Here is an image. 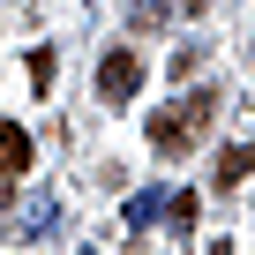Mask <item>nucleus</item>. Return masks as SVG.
<instances>
[{"label": "nucleus", "mask_w": 255, "mask_h": 255, "mask_svg": "<svg viewBox=\"0 0 255 255\" xmlns=\"http://www.w3.org/2000/svg\"><path fill=\"white\" fill-rule=\"evenodd\" d=\"M0 233H15V180L0 173Z\"/></svg>", "instance_id": "obj_10"}, {"label": "nucleus", "mask_w": 255, "mask_h": 255, "mask_svg": "<svg viewBox=\"0 0 255 255\" xmlns=\"http://www.w3.org/2000/svg\"><path fill=\"white\" fill-rule=\"evenodd\" d=\"M53 225H60V203H53V195H38V203H30V218H23L15 233H23V240H45Z\"/></svg>", "instance_id": "obj_7"}, {"label": "nucleus", "mask_w": 255, "mask_h": 255, "mask_svg": "<svg viewBox=\"0 0 255 255\" xmlns=\"http://www.w3.org/2000/svg\"><path fill=\"white\" fill-rule=\"evenodd\" d=\"M203 255H233V240H210V248H203Z\"/></svg>", "instance_id": "obj_12"}, {"label": "nucleus", "mask_w": 255, "mask_h": 255, "mask_svg": "<svg viewBox=\"0 0 255 255\" xmlns=\"http://www.w3.org/2000/svg\"><path fill=\"white\" fill-rule=\"evenodd\" d=\"M158 23H165V0H128V30H143V38H150Z\"/></svg>", "instance_id": "obj_8"}, {"label": "nucleus", "mask_w": 255, "mask_h": 255, "mask_svg": "<svg viewBox=\"0 0 255 255\" xmlns=\"http://www.w3.org/2000/svg\"><path fill=\"white\" fill-rule=\"evenodd\" d=\"M23 165H30V135H23V128H15V120H0V173H8V180H15Z\"/></svg>", "instance_id": "obj_5"}, {"label": "nucleus", "mask_w": 255, "mask_h": 255, "mask_svg": "<svg viewBox=\"0 0 255 255\" xmlns=\"http://www.w3.org/2000/svg\"><path fill=\"white\" fill-rule=\"evenodd\" d=\"M180 8H188V15H203V8H210V0H180Z\"/></svg>", "instance_id": "obj_13"}, {"label": "nucleus", "mask_w": 255, "mask_h": 255, "mask_svg": "<svg viewBox=\"0 0 255 255\" xmlns=\"http://www.w3.org/2000/svg\"><path fill=\"white\" fill-rule=\"evenodd\" d=\"M195 68H203V45H180V53H173V83H180V75H195Z\"/></svg>", "instance_id": "obj_11"}, {"label": "nucleus", "mask_w": 255, "mask_h": 255, "mask_svg": "<svg viewBox=\"0 0 255 255\" xmlns=\"http://www.w3.org/2000/svg\"><path fill=\"white\" fill-rule=\"evenodd\" d=\"M218 105H225V90H188L180 105H165V113H150V150L158 158H188L195 143H203V128L218 120Z\"/></svg>", "instance_id": "obj_1"}, {"label": "nucleus", "mask_w": 255, "mask_h": 255, "mask_svg": "<svg viewBox=\"0 0 255 255\" xmlns=\"http://www.w3.org/2000/svg\"><path fill=\"white\" fill-rule=\"evenodd\" d=\"M248 173H255V143H233V150L218 158V173H210V188H225V195H233V188H240Z\"/></svg>", "instance_id": "obj_3"}, {"label": "nucleus", "mask_w": 255, "mask_h": 255, "mask_svg": "<svg viewBox=\"0 0 255 255\" xmlns=\"http://www.w3.org/2000/svg\"><path fill=\"white\" fill-rule=\"evenodd\" d=\"M165 195H173V188H135V195H128V233L158 225V218H165Z\"/></svg>", "instance_id": "obj_4"}, {"label": "nucleus", "mask_w": 255, "mask_h": 255, "mask_svg": "<svg viewBox=\"0 0 255 255\" xmlns=\"http://www.w3.org/2000/svg\"><path fill=\"white\" fill-rule=\"evenodd\" d=\"M135 90H143V60L128 53V45H113V53L98 60V98H105V105H128Z\"/></svg>", "instance_id": "obj_2"}, {"label": "nucleus", "mask_w": 255, "mask_h": 255, "mask_svg": "<svg viewBox=\"0 0 255 255\" xmlns=\"http://www.w3.org/2000/svg\"><path fill=\"white\" fill-rule=\"evenodd\" d=\"M165 225H173L180 240L195 233V188H173V195H165Z\"/></svg>", "instance_id": "obj_6"}, {"label": "nucleus", "mask_w": 255, "mask_h": 255, "mask_svg": "<svg viewBox=\"0 0 255 255\" xmlns=\"http://www.w3.org/2000/svg\"><path fill=\"white\" fill-rule=\"evenodd\" d=\"M83 255H98V248H83Z\"/></svg>", "instance_id": "obj_14"}, {"label": "nucleus", "mask_w": 255, "mask_h": 255, "mask_svg": "<svg viewBox=\"0 0 255 255\" xmlns=\"http://www.w3.org/2000/svg\"><path fill=\"white\" fill-rule=\"evenodd\" d=\"M30 90H38V98H45V90H53V53H45V45H38V53H30Z\"/></svg>", "instance_id": "obj_9"}]
</instances>
